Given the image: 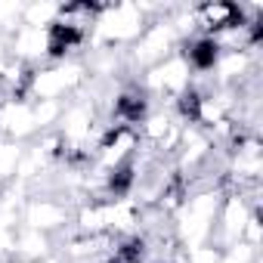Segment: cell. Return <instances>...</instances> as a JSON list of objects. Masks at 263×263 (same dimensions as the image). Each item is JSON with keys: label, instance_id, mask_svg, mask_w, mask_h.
Segmentation results:
<instances>
[{"label": "cell", "instance_id": "obj_7", "mask_svg": "<svg viewBox=\"0 0 263 263\" xmlns=\"http://www.w3.org/2000/svg\"><path fill=\"white\" fill-rule=\"evenodd\" d=\"M7 56L34 68L50 62V28H28L19 25L10 37H7Z\"/></svg>", "mask_w": 263, "mask_h": 263}, {"label": "cell", "instance_id": "obj_5", "mask_svg": "<svg viewBox=\"0 0 263 263\" xmlns=\"http://www.w3.org/2000/svg\"><path fill=\"white\" fill-rule=\"evenodd\" d=\"M71 217H74V204L68 198L50 192H28L19 211V226L62 238V232L71 229Z\"/></svg>", "mask_w": 263, "mask_h": 263}, {"label": "cell", "instance_id": "obj_14", "mask_svg": "<svg viewBox=\"0 0 263 263\" xmlns=\"http://www.w3.org/2000/svg\"><path fill=\"white\" fill-rule=\"evenodd\" d=\"M245 248H251L254 254H260V248H263V214L260 211H254L251 214V220L245 223V229H241V238H238Z\"/></svg>", "mask_w": 263, "mask_h": 263}, {"label": "cell", "instance_id": "obj_6", "mask_svg": "<svg viewBox=\"0 0 263 263\" xmlns=\"http://www.w3.org/2000/svg\"><path fill=\"white\" fill-rule=\"evenodd\" d=\"M37 137L31 102L22 96H4L0 99V140L13 143H31Z\"/></svg>", "mask_w": 263, "mask_h": 263}, {"label": "cell", "instance_id": "obj_8", "mask_svg": "<svg viewBox=\"0 0 263 263\" xmlns=\"http://www.w3.org/2000/svg\"><path fill=\"white\" fill-rule=\"evenodd\" d=\"M192 19H195V31L204 34V37H214V34L232 28L235 22H241L238 4H229V0H208V4H195L192 7Z\"/></svg>", "mask_w": 263, "mask_h": 263}, {"label": "cell", "instance_id": "obj_1", "mask_svg": "<svg viewBox=\"0 0 263 263\" xmlns=\"http://www.w3.org/2000/svg\"><path fill=\"white\" fill-rule=\"evenodd\" d=\"M223 201V189H201L189 192L183 204L171 214V232L174 241L189 254L204 245H214V226H217V211Z\"/></svg>", "mask_w": 263, "mask_h": 263}, {"label": "cell", "instance_id": "obj_13", "mask_svg": "<svg viewBox=\"0 0 263 263\" xmlns=\"http://www.w3.org/2000/svg\"><path fill=\"white\" fill-rule=\"evenodd\" d=\"M22 7L19 0H0V37H10L22 25Z\"/></svg>", "mask_w": 263, "mask_h": 263}, {"label": "cell", "instance_id": "obj_12", "mask_svg": "<svg viewBox=\"0 0 263 263\" xmlns=\"http://www.w3.org/2000/svg\"><path fill=\"white\" fill-rule=\"evenodd\" d=\"M62 108H65V102H31L37 137L41 134H53L56 124H59V118H62Z\"/></svg>", "mask_w": 263, "mask_h": 263}, {"label": "cell", "instance_id": "obj_2", "mask_svg": "<svg viewBox=\"0 0 263 263\" xmlns=\"http://www.w3.org/2000/svg\"><path fill=\"white\" fill-rule=\"evenodd\" d=\"M87 62L84 59H65V62H44L28 71L22 99L28 102H68L87 87Z\"/></svg>", "mask_w": 263, "mask_h": 263}, {"label": "cell", "instance_id": "obj_4", "mask_svg": "<svg viewBox=\"0 0 263 263\" xmlns=\"http://www.w3.org/2000/svg\"><path fill=\"white\" fill-rule=\"evenodd\" d=\"M180 50V37L174 34L171 22H167V13L158 16V19H149L146 31L137 37V44L124 50V62H127V74H143L149 71L152 65L164 62L171 53Z\"/></svg>", "mask_w": 263, "mask_h": 263}, {"label": "cell", "instance_id": "obj_3", "mask_svg": "<svg viewBox=\"0 0 263 263\" xmlns=\"http://www.w3.org/2000/svg\"><path fill=\"white\" fill-rule=\"evenodd\" d=\"M149 19L146 13L130 4V0H121V4H102L90 31V44L87 50H130L137 44V37L146 31Z\"/></svg>", "mask_w": 263, "mask_h": 263}, {"label": "cell", "instance_id": "obj_15", "mask_svg": "<svg viewBox=\"0 0 263 263\" xmlns=\"http://www.w3.org/2000/svg\"><path fill=\"white\" fill-rule=\"evenodd\" d=\"M47 263H62V260H59V257H53V260H47Z\"/></svg>", "mask_w": 263, "mask_h": 263}, {"label": "cell", "instance_id": "obj_11", "mask_svg": "<svg viewBox=\"0 0 263 263\" xmlns=\"http://www.w3.org/2000/svg\"><path fill=\"white\" fill-rule=\"evenodd\" d=\"M56 16H59V4H53V0H28L22 7V25L28 28H53Z\"/></svg>", "mask_w": 263, "mask_h": 263}, {"label": "cell", "instance_id": "obj_10", "mask_svg": "<svg viewBox=\"0 0 263 263\" xmlns=\"http://www.w3.org/2000/svg\"><path fill=\"white\" fill-rule=\"evenodd\" d=\"M25 146H28V143L0 140V189L10 186V183H16V174H19V164H22Z\"/></svg>", "mask_w": 263, "mask_h": 263}, {"label": "cell", "instance_id": "obj_9", "mask_svg": "<svg viewBox=\"0 0 263 263\" xmlns=\"http://www.w3.org/2000/svg\"><path fill=\"white\" fill-rule=\"evenodd\" d=\"M56 245H59V238H53V235H44V232L16 226L10 263H47V260L56 257Z\"/></svg>", "mask_w": 263, "mask_h": 263}]
</instances>
